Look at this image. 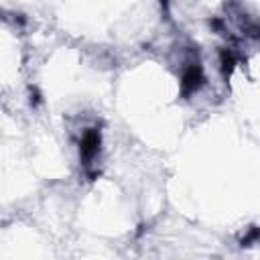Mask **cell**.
Returning <instances> with one entry per match:
<instances>
[{"mask_svg": "<svg viewBox=\"0 0 260 260\" xmlns=\"http://www.w3.org/2000/svg\"><path fill=\"white\" fill-rule=\"evenodd\" d=\"M201 67L199 65H191L185 73H183V95H189V93H193L197 87H199V83H201Z\"/></svg>", "mask_w": 260, "mask_h": 260, "instance_id": "2", "label": "cell"}, {"mask_svg": "<svg viewBox=\"0 0 260 260\" xmlns=\"http://www.w3.org/2000/svg\"><path fill=\"white\" fill-rule=\"evenodd\" d=\"M100 150V132L98 130H87L81 138V156L85 160H91Z\"/></svg>", "mask_w": 260, "mask_h": 260, "instance_id": "1", "label": "cell"}, {"mask_svg": "<svg viewBox=\"0 0 260 260\" xmlns=\"http://www.w3.org/2000/svg\"><path fill=\"white\" fill-rule=\"evenodd\" d=\"M234 63H236V59H234V55H232V51H223L221 53V65H223V71H232L234 69Z\"/></svg>", "mask_w": 260, "mask_h": 260, "instance_id": "3", "label": "cell"}]
</instances>
